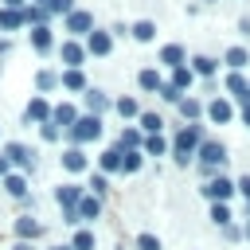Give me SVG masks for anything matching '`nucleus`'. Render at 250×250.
<instances>
[{
  "instance_id": "f257e3e1",
  "label": "nucleus",
  "mask_w": 250,
  "mask_h": 250,
  "mask_svg": "<svg viewBox=\"0 0 250 250\" xmlns=\"http://www.w3.org/2000/svg\"><path fill=\"white\" fill-rule=\"evenodd\" d=\"M199 145H203V129H199V125L180 129V133H176V160H180V164H188V160H191V152H195Z\"/></svg>"
},
{
  "instance_id": "f03ea898",
  "label": "nucleus",
  "mask_w": 250,
  "mask_h": 250,
  "mask_svg": "<svg viewBox=\"0 0 250 250\" xmlns=\"http://www.w3.org/2000/svg\"><path fill=\"white\" fill-rule=\"evenodd\" d=\"M66 137L74 141V148H78L82 141H98V137H102V121H98L94 113H90V117H78V121L66 129Z\"/></svg>"
},
{
  "instance_id": "7ed1b4c3",
  "label": "nucleus",
  "mask_w": 250,
  "mask_h": 250,
  "mask_svg": "<svg viewBox=\"0 0 250 250\" xmlns=\"http://www.w3.org/2000/svg\"><path fill=\"white\" fill-rule=\"evenodd\" d=\"M223 160H227V148L219 141H203L199 145V168H203V176H211V168L223 164Z\"/></svg>"
},
{
  "instance_id": "20e7f679",
  "label": "nucleus",
  "mask_w": 250,
  "mask_h": 250,
  "mask_svg": "<svg viewBox=\"0 0 250 250\" xmlns=\"http://www.w3.org/2000/svg\"><path fill=\"white\" fill-rule=\"evenodd\" d=\"M62 62H66V70H82V62H86V47H82L78 39L62 43Z\"/></svg>"
},
{
  "instance_id": "39448f33",
  "label": "nucleus",
  "mask_w": 250,
  "mask_h": 250,
  "mask_svg": "<svg viewBox=\"0 0 250 250\" xmlns=\"http://www.w3.org/2000/svg\"><path fill=\"white\" fill-rule=\"evenodd\" d=\"M234 191H238V188H234L230 180H207V184H203V195H207V199H215V203L230 199Z\"/></svg>"
},
{
  "instance_id": "423d86ee",
  "label": "nucleus",
  "mask_w": 250,
  "mask_h": 250,
  "mask_svg": "<svg viewBox=\"0 0 250 250\" xmlns=\"http://www.w3.org/2000/svg\"><path fill=\"white\" fill-rule=\"evenodd\" d=\"M66 27H70L74 39H78V35H90V31H94V16H90V12H70V16H66Z\"/></svg>"
},
{
  "instance_id": "0eeeda50",
  "label": "nucleus",
  "mask_w": 250,
  "mask_h": 250,
  "mask_svg": "<svg viewBox=\"0 0 250 250\" xmlns=\"http://www.w3.org/2000/svg\"><path fill=\"white\" fill-rule=\"evenodd\" d=\"M0 156H4L8 164H23V168L31 164V152H27V145H16V141H12V145H4V152H0Z\"/></svg>"
},
{
  "instance_id": "6e6552de",
  "label": "nucleus",
  "mask_w": 250,
  "mask_h": 250,
  "mask_svg": "<svg viewBox=\"0 0 250 250\" xmlns=\"http://www.w3.org/2000/svg\"><path fill=\"white\" fill-rule=\"evenodd\" d=\"M55 199H59L62 207H78V199H82V188H74V184H59V188H55Z\"/></svg>"
},
{
  "instance_id": "1a4fd4ad",
  "label": "nucleus",
  "mask_w": 250,
  "mask_h": 250,
  "mask_svg": "<svg viewBox=\"0 0 250 250\" xmlns=\"http://www.w3.org/2000/svg\"><path fill=\"white\" fill-rule=\"evenodd\" d=\"M160 62H164V66H172V70H176V66H184V47H180V43L160 47Z\"/></svg>"
},
{
  "instance_id": "9d476101",
  "label": "nucleus",
  "mask_w": 250,
  "mask_h": 250,
  "mask_svg": "<svg viewBox=\"0 0 250 250\" xmlns=\"http://www.w3.org/2000/svg\"><path fill=\"white\" fill-rule=\"evenodd\" d=\"M27 121H51V105H47V98H31V105H27Z\"/></svg>"
},
{
  "instance_id": "9b49d317",
  "label": "nucleus",
  "mask_w": 250,
  "mask_h": 250,
  "mask_svg": "<svg viewBox=\"0 0 250 250\" xmlns=\"http://www.w3.org/2000/svg\"><path fill=\"white\" fill-rule=\"evenodd\" d=\"M207 113H211V121H219V125L234 117V109H230V102H227V98H215V102L207 105Z\"/></svg>"
},
{
  "instance_id": "f8f14e48",
  "label": "nucleus",
  "mask_w": 250,
  "mask_h": 250,
  "mask_svg": "<svg viewBox=\"0 0 250 250\" xmlns=\"http://www.w3.org/2000/svg\"><path fill=\"white\" fill-rule=\"evenodd\" d=\"M109 47H113V35L109 31H90V51L94 55H109Z\"/></svg>"
},
{
  "instance_id": "ddd939ff",
  "label": "nucleus",
  "mask_w": 250,
  "mask_h": 250,
  "mask_svg": "<svg viewBox=\"0 0 250 250\" xmlns=\"http://www.w3.org/2000/svg\"><path fill=\"white\" fill-rule=\"evenodd\" d=\"M31 47H35L39 55L51 51V31H47V23H43V27H31Z\"/></svg>"
},
{
  "instance_id": "4468645a",
  "label": "nucleus",
  "mask_w": 250,
  "mask_h": 250,
  "mask_svg": "<svg viewBox=\"0 0 250 250\" xmlns=\"http://www.w3.org/2000/svg\"><path fill=\"white\" fill-rule=\"evenodd\" d=\"M98 164H102V176L105 172H121V148H105Z\"/></svg>"
},
{
  "instance_id": "2eb2a0df",
  "label": "nucleus",
  "mask_w": 250,
  "mask_h": 250,
  "mask_svg": "<svg viewBox=\"0 0 250 250\" xmlns=\"http://www.w3.org/2000/svg\"><path fill=\"white\" fill-rule=\"evenodd\" d=\"M51 117H55V121H62L66 129H70V125L78 121V113H74V105H70V102H62V105H55V109H51Z\"/></svg>"
},
{
  "instance_id": "dca6fc26",
  "label": "nucleus",
  "mask_w": 250,
  "mask_h": 250,
  "mask_svg": "<svg viewBox=\"0 0 250 250\" xmlns=\"http://www.w3.org/2000/svg\"><path fill=\"white\" fill-rule=\"evenodd\" d=\"M62 168H70V172H82V168H86V156H82V148H66V152H62Z\"/></svg>"
},
{
  "instance_id": "f3484780",
  "label": "nucleus",
  "mask_w": 250,
  "mask_h": 250,
  "mask_svg": "<svg viewBox=\"0 0 250 250\" xmlns=\"http://www.w3.org/2000/svg\"><path fill=\"white\" fill-rule=\"evenodd\" d=\"M98 211H102L98 195H82V199H78V219H94Z\"/></svg>"
},
{
  "instance_id": "a211bd4d",
  "label": "nucleus",
  "mask_w": 250,
  "mask_h": 250,
  "mask_svg": "<svg viewBox=\"0 0 250 250\" xmlns=\"http://www.w3.org/2000/svg\"><path fill=\"white\" fill-rule=\"evenodd\" d=\"M39 230H43V227H39V223H35L31 215H23V219H16V234H20V238H35Z\"/></svg>"
},
{
  "instance_id": "6ab92c4d",
  "label": "nucleus",
  "mask_w": 250,
  "mask_h": 250,
  "mask_svg": "<svg viewBox=\"0 0 250 250\" xmlns=\"http://www.w3.org/2000/svg\"><path fill=\"white\" fill-rule=\"evenodd\" d=\"M0 27H4V31H16V27H23V8H20V12L4 8V12H0Z\"/></svg>"
},
{
  "instance_id": "aec40b11",
  "label": "nucleus",
  "mask_w": 250,
  "mask_h": 250,
  "mask_svg": "<svg viewBox=\"0 0 250 250\" xmlns=\"http://www.w3.org/2000/svg\"><path fill=\"white\" fill-rule=\"evenodd\" d=\"M152 35H156V23H152V20H141V23H133V39H137V43H148Z\"/></svg>"
},
{
  "instance_id": "412c9836",
  "label": "nucleus",
  "mask_w": 250,
  "mask_h": 250,
  "mask_svg": "<svg viewBox=\"0 0 250 250\" xmlns=\"http://www.w3.org/2000/svg\"><path fill=\"white\" fill-rule=\"evenodd\" d=\"M86 105H90V109H94V117H98L102 109H109V98H105L102 90H86Z\"/></svg>"
},
{
  "instance_id": "4be33fe9",
  "label": "nucleus",
  "mask_w": 250,
  "mask_h": 250,
  "mask_svg": "<svg viewBox=\"0 0 250 250\" xmlns=\"http://www.w3.org/2000/svg\"><path fill=\"white\" fill-rule=\"evenodd\" d=\"M246 59H250V55H246V47H230V51H227V66H230V70H242V66H246Z\"/></svg>"
},
{
  "instance_id": "5701e85b",
  "label": "nucleus",
  "mask_w": 250,
  "mask_h": 250,
  "mask_svg": "<svg viewBox=\"0 0 250 250\" xmlns=\"http://www.w3.org/2000/svg\"><path fill=\"white\" fill-rule=\"evenodd\" d=\"M62 86H66V90H86V74H82V70H66V74H62Z\"/></svg>"
},
{
  "instance_id": "b1692460",
  "label": "nucleus",
  "mask_w": 250,
  "mask_h": 250,
  "mask_svg": "<svg viewBox=\"0 0 250 250\" xmlns=\"http://www.w3.org/2000/svg\"><path fill=\"white\" fill-rule=\"evenodd\" d=\"M160 125H164V121H160L156 113H141V129H145L148 137H160Z\"/></svg>"
},
{
  "instance_id": "393cba45",
  "label": "nucleus",
  "mask_w": 250,
  "mask_h": 250,
  "mask_svg": "<svg viewBox=\"0 0 250 250\" xmlns=\"http://www.w3.org/2000/svg\"><path fill=\"white\" fill-rule=\"evenodd\" d=\"M137 168H141V148L121 152V172H137Z\"/></svg>"
},
{
  "instance_id": "a878e982",
  "label": "nucleus",
  "mask_w": 250,
  "mask_h": 250,
  "mask_svg": "<svg viewBox=\"0 0 250 250\" xmlns=\"http://www.w3.org/2000/svg\"><path fill=\"white\" fill-rule=\"evenodd\" d=\"M4 188H8L12 195H20V199L27 195V184H23V176H4Z\"/></svg>"
},
{
  "instance_id": "bb28decb",
  "label": "nucleus",
  "mask_w": 250,
  "mask_h": 250,
  "mask_svg": "<svg viewBox=\"0 0 250 250\" xmlns=\"http://www.w3.org/2000/svg\"><path fill=\"white\" fill-rule=\"evenodd\" d=\"M70 250H94V234H90V230H74Z\"/></svg>"
},
{
  "instance_id": "cd10ccee",
  "label": "nucleus",
  "mask_w": 250,
  "mask_h": 250,
  "mask_svg": "<svg viewBox=\"0 0 250 250\" xmlns=\"http://www.w3.org/2000/svg\"><path fill=\"white\" fill-rule=\"evenodd\" d=\"M191 70H195V74H203V78H207V74H211V70H215V59H207V55H199V59H191Z\"/></svg>"
},
{
  "instance_id": "c85d7f7f",
  "label": "nucleus",
  "mask_w": 250,
  "mask_h": 250,
  "mask_svg": "<svg viewBox=\"0 0 250 250\" xmlns=\"http://www.w3.org/2000/svg\"><path fill=\"white\" fill-rule=\"evenodd\" d=\"M188 82H191V70H188V66H176V70H172V82H168V86H176V90H184Z\"/></svg>"
},
{
  "instance_id": "c756f323",
  "label": "nucleus",
  "mask_w": 250,
  "mask_h": 250,
  "mask_svg": "<svg viewBox=\"0 0 250 250\" xmlns=\"http://www.w3.org/2000/svg\"><path fill=\"white\" fill-rule=\"evenodd\" d=\"M211 219H215L219 227H230V207H227V203H215V207H211Z\"/></svg>"
},
{
  "instance_id": "7c9ffc66",
  "label": "nucleus",
  "mask_w": 250,
  "mask_h": 250,
  "mask_svg": "<svg viewBox=\"0 0 250 250\" xmlns=\"http://www.w3.org/2000/svg\"><path fill=\"white\" fill-rule=\"evenodd\" d=\"M35 86H39V90H51V86H59V74H51V70H39V74H35Z\"/></svg>"
},
{
  "instance_id": "2f4dec72",
  "label": "nucleus",
  "mask_w": 250,
  "mask_h": 250,
  "mask_svg": "<svg viewBox=\"0 0 250 250\" xmlns=\"http://www.w3.org/2000/svg\"><path fill=\"white\" fill-rule=\"evenodd\" d=\"M137 82H141L145 90H160V74H156V70H141V78H137Z\"/></svg>"
},
{
  "instance_id": "473e14b6",
  "label": "nucleus",
  "mask_w": 250,
  "mask_h": 250,
  "mask_svg": "<svg viewBox=\"0 0 250 250\" xmlns=\"http://www.w3.org/2000/svg\"><path fill=\"white\" fill-rule=\"evenodd\" d=\"M47 12H62V16H70V12H74V0H47Z\"/></svg>"
},
{
  "instance_id": "72a5a7b5",
  "label": "nucleus",
  "mask_w": 250,
  "mask_h": 250,
  "mask_svg": "<svg viewBox=\"0 0 250 250\" xmlns=\"http://www.w3.org/2000/svg\"><path fill=\"white\" fill-rule=\"evenodd\" d=\"M117 113H121V117H133V113H137V98H121V102H117Z\"/></svg>"
},
{
  "instance_id": "f704fd0d",
  "label": "nucleus",
  "mask_w": 250,
  "mask_h": 250,
  "mask_svg": "<svg viewBox=\"0 0 250 250\" xmlns=\"http://www.w3.org/2000/svg\"><path fill=\"white\" fill-rule=\"evenodd\" d=\"M137 250H160V238L156 234H141L137 238Z\"/></svg>"
},
{
  "instance_id": "c9c22d12",
  "label": "nucleus",
  "mask_w": 250,
  "mask_h": 250,
  "mask_svg": "<svg viewBox=\"0 0 250 250\" xmlns=\"http://www.w3.org/2000/svg\"><path fill=\"white\" fill-rule=\"evenodd\" d=\"M180 109H184V117H195L199 113V102L195 98H180Z\"/></svg>"
},
{
  "instance_id": "e433bc0d",
  "label": "nucleus",
  "mask_w": 250,
  "mask_h": 250,
  "mask_svg": "<svg viewBox=\"0 0 250 250\" xmlns=\"http://www.w3.org/2000/svg\"><path fill=\"white\" fill-rule=\"evenodd\" d=\"M39 137H43V141H59V125L43 121V125H39Z\"/></svg>"
},
{
  "instance_id": "4c0bfd02",
  "label": "nucleus",
  "mask_w": 250,
  "mask_h": 250,
  "mask_svg": "<svg viewBox=\"0 0 250 250\" xmlns=\"http://www.w3.org/2000/svg\"><path fill=\"white\" fill-rule=\"evenodd\" d=\"M160 98H164V102H180V90L168 86V82H160Z\"/></svg>"
},
{
  "instance_id": "58836bf2",
  "label": "nucleus",
  "mask_w": 250,
  "mask_h": 250,
  "mask_svg": "<svg viewBox=\"0 0 250 250\" xmlns=\"http://www.w3.org/2000/svg\"><path fill=\"white\" fill-rule=\"evenodd\" d=\"M145 148H148L152 156H160V152H164V141H160V137H148V141H145Z\"/></svg>"
},
{
  "instance_id": "ea45409f",
  "label": "nucleus",
  "mask_w": 250,
  "mask_h": 250,
  "mask_svg": "<svg viewBox=\"0 0 250 250\" xmlns=\"http://www.w3.org/2000/svg\"><path fill=\"white\" fill-rule=\"evenodd\" d=\"M90 188H94V195H105V191H109V188H105V176H102V172H98V176L90 180Z\"/></svg>"
},
{
  "instance_id": "a19ab883",
  "label": "nucleus",
  "mask_w": 250,
  "mask_h": 250,
  "mask_svg": "<svg viewBox=\"0 0 250 250\" xmlns=\"http://www.w3.org/2000/svg\"><path fill=\"white\" fill-rule=\"evenodd\" d=\"M62 219L66 223H78V207H62Z\"/></svg>"
},
{
  "instance_id": "79ce46f5",
  "label": "nucleus",
  "mask_w": 250,
  "mask_h": 250,
  "mask_svg": "<svg viewBox=\"0 0 250 250\" xmlns=\"http://www.w3.org/2000/svg\"><path fill=\"white\" fill-rule=\"evenodd\" d=\"M238 191H242V195L250 199V176H242V180H238Z\"/></svg>"
},
{
  "instance_id": "37998d69",
  "label": "nucleus",
  "mask_w": 250,
  "mask_h": 250,
  "mask_svg": "<svg viewBox=\"0 0 250 250\" xmlns=\"http://www.w3.org/2000/svg\"><path fill=\"white\" fill-rule=\"evenodd\" d=\"M4 8H12V12H20V8H23V0H4Z\"/></svg>"
},
{
  "instance_id": "c03bdc74",
  "label": "nucleus",
  "mask_w": 250,
  "mask_h": 250,
  "mask_svg": "<svg viewBox=\"0 0 250 250\" xmlns=\"http://www.w3.org/2000/svg\"><path fill=\"white\" fill-rule=\"evenodd\" d=\"M0 176H8V160L4 156H0Z\"/></svg>"
},
{
  "instance_id": "a18cd8bd",
  "label": "nucleus",
  "mask_w": 250,
  "mask_h": 250,
  "mask_svg": "<svg viewBox=\"0 0 250 250\" xmlns=\"http://www.w3.org/2000/svg\"><path fill=\"white\" fill-rule=\"evenodd\" d=\"M242 121H246V125H250V105H246V109H242Z\"/></svg>"
},
{
  "instance_id": "49530a36",
  "label": "nucleus",
  "mask_w": 250,
  "mask_h": 250,
  "mask_svg": "<svg viewBox=\"0 0 250 250\" xmlns=\"http://www.w3.org/2000/svg\"><path fill=\"white\" fill-rule=\"evenodd\" d=\"M35 8H47V0H35Z\"/></svg>"
},
{
  "instance_id": "de8ad7c7",
  "label": "nucleus",
  "mask_w": 250,
  "mask_h": 250,
  "mask_svg": "<svg viewBox=\"0 0 250 250\" xmlns=\"http://www.w3.org/2000/svg\"><path fill=\"white\" fill-rule=\"evenodd\" d=\"M51 250H70V246H51Z\"/></svg>"
},
{
  "instance_id": "09e8293b",
  "label": "nucleus",
  "mask_w": 250,
  "mask_h": 250,
  "mask_svg": "<svg viewBox=\"0 0 250 250\" xmlns=\"http://www.w3.org/2000/svg\"><path fill=\"white\" fill-rule=\"evenodd\" d=\"M16 250H27V246H16Z\"/></svg>"
}]
</instances>
